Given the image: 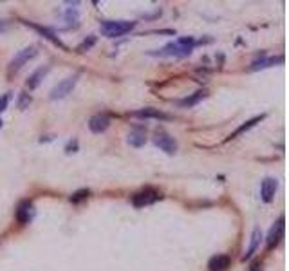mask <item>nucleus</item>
<instances>
[{
    "mask_svg": "<svg viewBox=\"0 0 289 271\" xmlns=\"http://www.w3.org/2000/svg\"><path fill=\"white\" fill-rule=\"evenodd\" d=\"M192 47H193V38H181L177 40L175 44H168L161 49V51L157 52H150L152 56H175V58H181V56H188L192 52Z\"/></svg>",
    "mask_w": 289,
    "mask_h": 271,
    "instance_id": "nucleus-1",
    "label": "nucleus"
},
{
    "mask_svg": "<svg viewBox=\"0 0 289 271\" xmlns=\"http://www.w3.org/2000/svg\"><path fill=\"white\" fill-rule=\"evenodd\" d=\"M136 25V22H128V20H116V22H103L99 25V31L109 38H118L130 33Z\"/></svg>",
    "mask_w": 289,
    "mask_h": 271,
    "instance_id": "nucleus-2",
    "label": "nucleus"
},
{
    "mask_svg": "<svg viewBox=\"0 0 289 271\" xmlns=\"http://www.w3.org/2000/svg\"><path fill=\"white\" fill-rule=\"evenodd\" d=\"M36 52H38V51H36L35 46H29V47H25V49H22V51H18L17 54H15V58L11 60L9 67H7V73H9V74H13V73L20 71L24 65L27 64L29 60H33V58L36 56Z\"/></svg>",
    "mask_w": 289,
    "mask_h": 271,
    "instance_id": "nucleus-3",
    "label": "nucleus"
},
{
    "mask_svg": "<svg viewBox=\"0 0 289 271\" xmlns=\"http://www.w3.org/2000/svg\"><path fill=\"white\" fill-rule=\"evenodd\" d=\"M161 199V194L157 190H152V188H146L143 192H138L136 196L132 197V204L136 208H143L148 206V204H154L156 201Z\"/></svg>",
    "mask_w": 289,
    "mask_h": 271,
    "instance_id": "nucleus-4",
    "label": "nucleus"
},
{
    "mask_svg": "<svg viewBox=\"0 0 289 271\" xmlns=\"http://www.w3.org/2000/svg\"><path fill=\"white\" fill-rule=\"evenodd\" d=\"M76 81H78V74L69 76V78H65L64 81H60V83H58V85L51 91V99L65 98V96H67V94H71V91L74 89Z\"/></svg>",
    "mask_w": 289,
    "mask_h": 271,
    "instance_id": "nucleus-5",
    "label": "nucleus"
},
{
    "mask_svg": "<svg viewBox=\"0 0 289 271\" xmlns=\"http://www.w3.org/2000/svg\"><path fill=\"white\" fill-rule=\"evenodd\" d=\"M154 143L163 150V152H167V154H175V150H177V143H175V139L170 136V134L163 132H156V138H154Z\"/></svg>",
    "mask_w": 289,
    "mask_h": 271,
    "instance_id": "nucleus-6",
    "label": "nucleus"
},
{
    "mask_svg": "<svg viewBox=\"0 0 289 271\" xmlns=\"http://www.w3.org/2000/svg\"><path fill=\"white\" fill-rule=\"evenodd\" d=\"M284 235V217H280V219L275 222V224L271 226V230H269V233H267V239H266V244H267V249H273L275 246H277L278 243H280V239H282Z\"/></svg>",
    "mask_w": 289,
    "mask_h": 271,
    "instance_id": "nucleus-7",
    "label": "nucleus"
},
{
    "mask_svg": "<svg viewBox=\"0 0 289 271\" xmlns=\"http://www.w3.org/2000/svg\"><path fill=\"white\" fill-rule=\"evenodd\" d=\"M277 179L273 177H266L262 181V186H260V197L264 202H271L273 197H275V192H277Z\"/></svg>",
    "mask_w": 289,
    "mask_h": 271,
    "instance_id": "nucleus-8",
    "label": "nucleus"
},
{
    "mask_svg": "<svg viewBox=\"0 0 289 271\" xmlns=\"http://www.w3.org/2000/svg\"><path fill=\"white\" fill-rule=\"evenodd\" d=\"M35 217V206H33V202L29 201H24L18 204L17 208V219L20 224H27L29 221Z\"/></svg>",
    "mask_w": 289,
    "mask_h": 271,
    "instance_id": "nucleus-9",
    "label": "nucleus"
},
{
    "mask_svg": "<svg viewBox=\"0 0 289 271\" xmlns=\"http://www.w3.org/2000/svg\"><path fill=\"white\" fill-rule=\"evenodd\" d=\"M110 125V118L107 114H96L89 120V128L93 130L94 134H101L105 132Z\"/></svg>",
    "mask_w": 289,
    "mask_h": 271,
    "instance_id": "nucleus-10",
    "label": "nucleus"
},
{
    "mask_svg": "<svg viewBox=\"0 0 289 271\" xmlns=\"http://www.w3.org/2000/svg\"><path fill=\"white\" fill-rule=\"evenodd\" d=\"M134 118H141V120H168L170 116L161 112V110L157 109H150V107H146V109H141V110H136L132 112Z\"/></svg>",
    "mask_w": 289,
    "mask_h": 271,
    "instance_id": "nucleus-11",
    "label": "nucleus"
},
{
    "mask_svg": "<svg viewBox=\"0 0 289 271\" xmlns=\"http://www.w3.org/2000/svg\"><path fill=\"white\" fill-rule=\"evenodd\" d=\"M230 266V257L228 255H215L208 262L210 271H224Z\"/></svg>",
    "mask_w": 289,
    "mask_h": 271,
    "instance_id": "nucleus-12",
    "label": "nucleus"
},
{
    "mask_svg": "<svg viewBox=\"0 0 289 271\" xmlns=\"http://www.w3.org/2000/svg\"><path fill=\"white\" fill-rule=\"evenodd\" d=\"M127 143L130 145V147H136V148L143 147V145L146 143L144 130H141V128H134V130H130L127 136Z\"/></svg>",
    "mask_w": 289,
    "mask_h": 271,
    "instance_id": "nucleus-13",
    "label": "nucleus"
},
{
    "mask_svg": "<svg viewBox=\"0 0 289 271\" xmlns=\"http://www.w3.org/2000/svg\"><path fill=\"white\" fill-rule=\"evenodd\" d=\"M260 239H262V231H260V228H255L253 233H251V239H249L248 249H246V251H244V255H242V260L249 259V257L255 253V249H257V246H259Z\"/></svg>",
    "mask_w": 289,
    "mask_h": 271,
    "instance_id": "nucleus-14",
    "label": "nucleus"
},
{
    "mask_svg": "<svg viewBox=\"0 0 289 271\" xmlns=\"http://www.w3.org/2000/svg\"><path fill=\"white\" fill-rule=\"evenodd\" d=\"M284 56H277V58H259L251 64V71H259V69H266V67H271L275 64H282Z\"/></svg>",
    "mask_w": 289,
    "mask_h": 271,
    "instance_id": "nucleus-15",
    "label": "nucleus"
},
{
    "mask_svg": "<svg viewBox=\"0 0 289 271\" xmlns=\"http://www.w3.org/2000/svg\"><path fill=\"white\" fill-rule=\"evenodd\" d=\"M49 73V65H46V67H40V69H36L33 74L29 76V80H27V87L33 91V89H36V87L40 85L42 80H44V76Z\"/></svg>",
    "mask_w": 289,
    "mask_h": 271,
    "instance_id": "nucleus-16",
    "label": "nucleus"
},
{
    "mask_svg": "<svg viewBox=\"0 0 289 271\" xmlns=\"http://www.w3.org/2000/svg\"><path fill=\"white\" fill-rule=\"evenodd\" d=\"M262 120H264V116H255L253 120H249V122H246V123H244V125H241V127H239L237 130H235V132L230 134V138H228V139L237 138L239 134H242V132H246V130H249V128L255 127V125H257V123H259V122H262Z\"/></svg>",
    "mask_w": 289,
    "mask_h": 271,
    "instance_id": "nucleus-17",
    "label": "nucleus"
},
{
    "mask_svg": "<svg viewBox=\"0 0 289 271\" xmlns=\"http://www.w3.org/2000/svg\"><path fill=\"white\" fill-rule=\"evenodd\" d=\"M206 98V91H197L195 94H192L190 98H185V99H181L179 103L183 105V107H193V105H197L201 99Z\"/></svg>",
    "mask_w": 289,
    "mask_h": 271,
    "instance_id": "nucleus-18",
    "label": "nucleus"
},
{
    "mask_svg": "<svg viewBox=\"0 0 289 271\" xmlns=\"http://www.w3.org/2000/svg\"><path fill=\"white\" fill-rule=\"evenodd\" d=\"M33 29H36V31H38V33H42V35L46 36L47 40H51L52 44H54V46L62 47V49H65V46H64V44H62V42L58 40L56 36L52 35V33H51V31H49V29H44V27H40V25H33Z\"/></svg>",
    "mask_w": 289,
    "mask_h": 271,
    "instance_id": "nucleus-19",
    "label": "nucleus"
},
{
    "mask_svg": "<svg viewBox=\"0 0 289 271\" xmlns=\"http://www.w3.org/2000/svg\"><path fill=\"white\" fill-rule=\"evenodd\" d=\"M96 44V36H89V38H85V40L81 42L80 46H78V52H85V51H89L91 47Z\"/></svg>",
    "mask_w": 289,
    "mask_h": 271,
    "instance_id": "nucleus-20",
    "label": "nucleus"
},
{
    "mask_svg": "<svg viewBox=\"0 0 289 271\" xmlns=\"http://www.w3.org/2000/svg\"><path fill=\"white\" fill-rule=\"evenodd\" d=\"M87 197H89V190H78L76 194L71 196V202H80L83 199H87Z\"/></svg>",
    "mask_w": 289,
    "mask_h": 271,
    "instance_id": "nucleus-21",
    "label": "nucleus"
},
{
    "mask_svg": "<svg viewBox=\"0 0 289 271\" xmlns=\"http://www.w3.org/2000/svg\"><path fill=\"white\" fill-rule=\"evenodd\" d=\"M29 105H31V96L27 94H20V99H18V109H27Z\"/></svg>",
    "mask_w": 289,
    "mask_h": 271,
    "instance_id": "nucleus-22",
    "label": "nucleus"
},
{
    "mask_svg": "<svg viewBox=\"0 0 289 271\" xmlns=\"http://www.w3.org/2000/svg\"><path fill=\"white\" fill-rule=\"evenodd\" d=\"M9 99H11V93L4 94V96L0 98V112H4V110H6L7 103H9Z\"/></svg>",
    "mask_w": 289,
    "mask_h": 271,
    "instance_id": "nucleus-23",
    "label": "nucleus"
},
{
    "mask_svg": "<svg viewBox=\"0 0 289 271\" xmlns=\"http://www.w3.org/2000/svg\"><path fill=\"white\" fill-rule=\"evenodd\" d=\"M262 270V264H260V260H255L253 264H251V270L249 271H260Z\"/></svg>",
    "mask_w": 289,
    "mask_h": 271,
    "instance_id": "nucleus-24",
    "label": "nucleus"
},
{
    "mask_svg": "<svg viewBox=\"0 0 289 271\" xmlns=\"http://www.w3.org/2000/svg\"><path fill=\"white\" fill-rule=\"evenodd\" d=\"M6 27H7V24H6V22H0V31H4Z\"/></svg>",
    "mask_w": 289,
    "mask_h": 271,
    "instance_id": "nucleus-25",
    "label": "nucleus"
},
{
    "mask_svg": "<svg viewBox=\"0 0 289 271\" xmlns=\"http://www.w3.org/2000/svg\"><path fill=\"white\" fill-rule=\"evenodd\" d=\"M0 127H2V120H0Z\"/></svg>",
    "mask_w": 289,
    "mask_h": 271,
    "instance_id": "nucleus-26",
    "label": "nucleus"
}]
</instances>
